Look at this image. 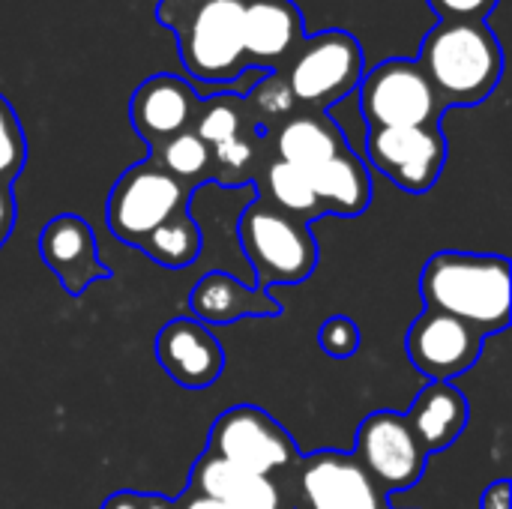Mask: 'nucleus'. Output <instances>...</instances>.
<instances>
[{
    "label": "nucleus",
    "mask_w": 512,
    "mask_h": 509,
    "mask_svg": "<svg viewBox=\"0 0 512 509\" xmlns=\"http://www.w3.org/2000/svg\"><path fill=\"white\" fill-rule=\"evenodd\" d=\"M306 509H387V498L351 453L321 450L300 462Z\"/></svg>",
    "instance_id": "obj_12"
},
{
    "label": "nucleus",
    "mask_w": 512,
    "mask_h": 509,
    "mask_svg": "<svg viewBox=\"0 0 512 509\" xmlns=\"http://www.w3.org/2000/svg\"><path fill=\"white\" fill-rule=\"evenodd\" d=\"M189 492L213 498L228 509H282V495L270 477L249 474L210 453L192 465Z\"/></svg>",
    "instance_id": "obj_18"
},
{
    "label": "nucleus",
    "mask_w": 512,
    "mask_h": 509,
    "mask_svg": "<svg viewBox=\"0 0 512 509\" xmlns=\"http://www.w3.org/2000/svg\"><path fill=\"white\" fill-rule=\"evenodd\" d=\"M189 309L195 321L207 324H234L240 318H279L282 306L267 294V288L246 285L231 273H207L195 282L189 294Z\"/></svg>",
    "instance_id": "obj_17"
},
{
    "label": "nucleus",
    "mask_w": 512,
    "mask_h": 509,
    "mask_svg": "<svg viewBox=\"0 0 512 509\" xmlns=\"http://www.w3.org/2000/svg\"><path fill=\"white\" fill-rule=\"evenodd\" d=\"M261 186H264V198L270 207L300 219V222H312L321 210L318 198H315V189H312V180L306 171L282 162V159H270L261 171Z\"/></svg>",
    "instance_id": "obj_22"
},
{
    "label": "nucleus",
    "mask_w": 512,
    "mask_h": 509,
    "mask_svg": "<svg viewBox=\"0 0 512 509\" xmlns=\"http://www.w3.org/2000/svg\"><path fill=\"white\" fill-rule=\"evenodd\" d=\"M303 39V12L294 0H243V51L249 66L282 72Z\"/></svg>",
    "instance_id": "obj_16"
},
{
    "label": "nucleus",
    "mask_w": 512,
    "mask_h": 509,
    "mask_svg": "<svg viewBox=\"0 0 512 509\" xmlns=\"http://www.w3.org/2000/svg\"><path fill=\"white\" fill-rule=\"evenodd\" d=\"M156 18L177 36L183 69L204 84H234L246 75L243 0H159Z\"/></svg>",
    "instance_id": "obj_2"
},
{
    "label": "nucleus",
    "mask_w": 512,
    "mask_h": 509,
    "mask_svg": "<svg viewBox=\"0 0 512 509\" xmlns=\"http://www.w3.org/2000/svg\"><path fill=\"white\" fill-rule=\"evenodd\" d=\"M174 509H228L225 504H219V501H213V498H204V495H198V492H189L186 489V495L180 498V501H174Z\"/></svg>",
    "instance_id": "obj_33"
},
{
    "label": "nucleus",
    "mask_w": 512,
    "mask_h": 509,
    "mask_svg": "<svg viewBox=\"0 0 512 509\" xmlns=\"http://www.w3.org/2000/svg\"><path fill=\"white\" fill-rule=\"evenodd\" d=\"M246 108H249L255 126L261 129V135H267L297 111V102H294L282 72H270L255 84L252 96L246 99Z\"/></svg>",
    "instance_id": "obj_26"
},
{
    "label": "nucleus",
    "mask_w": 512,
    "mask_h": 509,
    "mask_svg": "<svg viewBox=\"0 0 512 509\" xmlns=\"http://www.w3.org/2000/svg\"><path fill=\"white\" fill-rule=\"evenodd\" d=\"M498 0H429L441 21H483Z\"/></svg>",
    "instance_id": "obj_30"
},
{
    "label": "nucleus",
    "mask_w": 512,
    "mask_h": 509,
    "mask_svg": "<svg viewBox=\"0 0 512 509\" xmlns=\"http://www.w3.org/2000/svg\"><path fill=\"white\" fill-rule=\"evenodd\" d=\"M282 78L303 111H324L357 90L363 78V48L348 30H321L306 36L282 66Z\"/></svg>",
    "instance_id": "obj_5"
},
{
    "label": "nucleus",
    "mask_w": 512,
    "mask_h": 509,
    "mask_svg": "<svg viewBox=\"0 0 512 509\" xmlns=\"http://www.w3.org/2000/svg\"><path fill=\"white\" fill-rule=\"evenodd\" d=\"M39 255L72 297H81L90 282L111 276V270L96 255V234L90 222L75 213L54 216L42 228Z\"/></svg>",
    "instance_id": "obj_15"
},
{
    "label": "nucleus",
    "mask_w": 512,
    "mask_h": 509,
    "mask_svg": "<svg viewBox=\"0 0 512 509\" xmlns=\"http://www.w3.org/2000/svg\"><path fill=\"white\" fill-rule=\"evenodd\" d=\"M201 228L189 219V210L171 216L168 222H162L138 249L147 252L156 264L168 267V270H180L189 267L198 255H201Z\"/></svg>",
    "instance_id": "obj_23"
},
{
    "label": "nucleus",
    "mask_w": 512,
    "mask_h": 509,
    "mask_svg": "<svg viewBox=\"0 0 512 509\" xmlns=\"http://www.w3.org/2000/svg\"><path fill=\"white\" fill-rule=\"evenodd\" d=\"M240 246L255 267L258 288L297 285L312 276L318 264V246L306 222L255 201L240 213Z\"/></svg>",
    "instance_id": "obj_4"
},
{
    "label": "nucleus",
    "mask_w": 512,
    "mask_h": 509,
    "mask_svg": "<svg viewBox=\"0 0 512 509\" xmlns=\"http://www.w3.org/2000/svg\"><path fill=\"white\" fill-rule=\"evenodd\" d=\"M480 509H512L510 507V480H495L483 498H480Z\"/></svg>",
    "instance_id": "obj_32"
},
{
    "label": "nucleus",
    "mask_w": 512,
    "mask_h": 509,
    "mask_svg": "<svg viewBox=\"0 0 512 509\" xmlns=\"http://www.w3.org/2000/svg\"><path fill=\"white\" fill-rule=\"evenodd\" d=\"M417 63L447 108L477 105L498 87L504 51L486 21H438L426 33Z\"/></svg>",
    "instance_id": "obj_3"
},
{
    "label": "nucleus",
    "mask_w": 512,
    "mask_h": 509,
    "mask_svg": "<svg viewBox=\"0 0 512 509\" xmlns=\"http://www.w3.org/2000/svg\"><path fill=\"white\" fill-rule=\"evenodd\" d=\"M315 198L324 213L360 216L372 204V177L363 159L348 147L339 156L327 159L315 171H309Z\"/></svg>",
    "instance_id": "obj_21"
},
{
    "label": "nucleus",
    "mask_w": 512,
    "mask_h": 509,
    "mask_svg": "<svg viewBox=\"0 0 512 509\" xmlns=\"http://www.w3.org/2000/svg\"><path fill=\"white\" fill-rule=\"evenodd\" d=\"M156 360L183 390H207L225 369V351L195 318H174L156 336Z\"/></svg>",
    "instance_id": "obj_14"
},
{
    "label": "nucleus",
    "mask_w": 512,
    "mask_h": 509,
    "mask_svg": "<svg viewBox=\"0 0 512 509\" xmlns=\"http://www.w3.org/2000/svg\"><path fill=\"white\" fill-rule=\"evenodd\" d=\"M468 414L471 408L462 390H456L447 381H432L414 399L405 420L426 453H441L459 441V435L468 426Z\"/></svg>",
    "instance_id": "obj_20"
},
{
    "label": "nucleus",
    "mask_w": 512,
    "mask_h": 509,
    "mask_svg": "<svg viewBox=\"0 0 512 509\" xmlns=\"http://www.w3.org/2000/svg\"><path fill=\"white\" fill-rule=\"evenodd\" d=\"M318 345L333 360H348L360 348V327L348 315H333L318 330Z\"/></svg>",
    "instance_id": "obj_29"
},
{
    "label": "nucleus",
    "mask_w": 512,
    "mask_h": 509,
    "mask_svg": "<svg viewBox=\"0 0 512 509\" xmlns=\"http://www.w3.org/2000/svg\"><path fill=\"white\" fill-rule=\"evenodd\" d=\"M426 309L453 315L480 336L510 324V261L480 252H435L420 276Z\"/></svg>",
    "instance_id": "obj_1"
},
{
    "label": "nucleus",
    "mask_w": 512,
    "mask_h": 509,
    "mask_svg": "<svg viewBox=\"0 0 512 509\" xmlns=\"http://www.w3.org/2000/svg\"><path fill=\"white\" fill-rule=\"evenodd\" d=\"M198 93L192 90L189 81L159 72L141 81L129 99V120L141 141L153 150L162 141L189 132L198 117Z\"/></svg>",
    "instance_id": "obj_13"
},
{
    "label": "nucleus",
    "mask_w": 512,
    "mask_h": 509,
    "mask_svg": "<svg viewBox=\"0 0 512 509\" xmlns=\"http://www.w3.org/2000/svg\"><path fill=\"white\" fill-rule=\"evenodd\" d=\"M141 509H174V501L165 495H144L141 492Z\"/></svg>",
    "instance_id": "obj_35"
},
{
    "label": "nucleus",
    "mask_w": 512,
    "mask_h": 509,
    "mask_svg": "<svg viewBox=\"0 0 512 509\" xmlns=\"http://www.w3.org/2000/svg\"><path fill=\"white\" fill-rule=\"evenodd\" d=\"M381 495H396L414 489L423 474L429 453L411 432L405 414L375 411L357 429V447L351 453Z\"/></svg>",
    "instance_id": "obj_9"
},
{
    "label": "nucleus",
    "mask_w": 512,
    "mask_h": 509,
    "mask_svg": "<svg viewBox=\"0 0 512 509\" xmlns=\"http://www.w3.org/2000/svg\"><path fill=\"white\" fill-rule=\"evenodd\" d=\"M102 509H141V492H114Z\"/></svg>",
    "instance_id": "obj_34"
},
{
    "label": "nucleus",
    "mask_w": 512,
    "mask_h": 509,
    "mask_svg": "<svg viewBox=\"0 0 512 509\" xmlns=\"http://www.w3.org/2000/svg\"><path fill=\"white\" fill-rule=\"evenodd\" d=\"M258 141H261V132L252 129L234 141H225L219 147H210V159H213V177L228 183V186H237V183H246L249 180V171L255 168L258 162Z\"/></svg>",
    "instance_id": "obj_27"
},
{
    "label": "nucleus",
    "mask_w": 512,
    "mask_h": 509,
    "mask_svg": "<svg viewBox=\"0 0 512 509\" xmlns=\"http://www.w3.org/2000/svg\"><path fill=\"white\" fill-rule=\"evenodd\" d=\"M408 360L429 381H453L477 366L483 354V336L465 321L426 309L405 336Z\"/></svg>",
    "instance_id": "obj_11"
},
{
    "label": "nucleus",
    "mask_w": 512,
    "mask_h": 509,
    "mask_svg": "<svg viewBox=\"0 0 512 509\" xmlns=\"http://www.w3.org/2000/svg\"><path fill=\"white\" fill-rule=\"evenodd\" d=\"M27 162V141L15 108L0 93V183H12Z\"/></svg>",
    "instance_id": "obj_28"
},
{
    "label": "nucleus",
    "mask_w": 512,
    "mask_h": 509,
    "mask_svg": "<svg viewBox=\"0 0 512 509\" xmlns=\"http://www.w3.org/2000/svg\"><path fill=\"white\" fill-rule=\"evenodd\" d=\"M150 162H156L165 174H171L174 180H180L183 186H195L201 180L213 177V159H210V147L189 129L180 132L168 141H162L159 147L150 150Z\"/></svg>",
    "instance_id": "obj_24"
},
{
    "label": "nucleus",
    "mask_w": 512,
    "mask_h": 509,
    "mask_svg": "<svg viewBox=\"0 0 512 509\" xmlns=\"http://www.w3.org/2000/svg\"><path fill=\"white\" fill-rule=\"evenodd\" d=\"M369 162L411 195L429 192L447 162V138L441 126H405V129H369Z\"/></svg>",
    "instance_id": "obj_10"
},
{
    "label": "nucleus",
    "mask_w": 512,
    "mask_h": 509,
    "mask_svg": "<svg viewBox=\"0 0 512 509\" xmlns=\"http://www.w3.org/2000/svg\"><path fill=\"white\" fill-rule=\"evenodd\" d=\"M360 111L369 129L441 126L447 105L411 57H390L369 69L360 84Z\"/></svg>",
    "instance_id": "obj_6"
},
{
    "label": "nucleus",
    "mask_w": 512,
    "mask_h": 509,
    "mask_svg": "<svg viewBox=\"0 0 512 509\" xmlns=\"http://www.w3.org/2000/svg\"><path fill=\"white\" fill-rule=\"evenodd\" d=\"M207 453L270 480L273 474L288 471L300 462L294 438L267 411L255 405H234L219 414L210 426Z\"/></svg>",
    "instance_id": "obj_8"
},
{
    "label": "nucleus",
    "mask_w": 512,
    "mask_h": 509,
    "mask_svg": "<svg viewBox=\"0 0 512 509\" xmlns=\"http://www.w3.org/2000/svg\"><path fill=\"white\" fill-rule=\"evenodd\" d=\"M189 186L144 159L120 174L108 195V228L126 246H141L162 222L183 213Z\"/></svg>",
    "instance_id": "obj_7"
},
{
    "label": "nucleus",
    "mask_w": 512,
    "mask_h": 509,
    "mask_svg": "<svg viewBox=\"0 0 512 509\" xmlns=\"http://www.w3.org/2000/svg\"><path fill=\"white\" fill-rule=\"evenodd\" d=\"M270 135H273L276 159H282L306 174L315 171L318 165H324L327 159L339 156L342 150H348L345 135L324 111L300 108L285 123H279L276 132H270Z\"/></svg>",
    "instance_id": "obj_19"
},
{
    "label": "nucleus",
    "mask_w": 512,
    "mask_h": 509,
    "mask_svg": "<svg viewBox=\"0 0 512 509\" xmlns=\"http://www.w3.org/2000/svg\"><path fill=\"white\" fill-rule=\"evenodd\" d=\"M12 225H15V195H12V183H0V246L12 234Z\"/></svg>",
    "instance_id": "obj_31"
},
{
    "label": "nucleus",
    "mask_w": 512,
    "mask_h": 509,
    "mask_svg": "<svg viewBox=\"0 0 512 509\" xmlns=\"http://www.w3.org/2000/svg\"><path fill=\"white\" fill-rule=\"evenodd\" d=\"M252 129H258V126L252 120L243 96H213V99L201 102L195 126H192V132L207 147H219V144L234 141V138H240V135H246Z\"/></svg>",
    "instance_id": "obj_25"
}]
</instances>
